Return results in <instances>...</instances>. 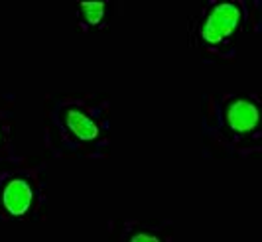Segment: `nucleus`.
I'll return each instance as SVG.
<instances>
[{
	"label": "nucleus",
	"mask_w": 262,
	"mask_h": 242,
	"mask_svg": "<svg viewBox=\"0 0 262 242\" xmlns=\"http://www.w3.org/2000/svg\"><path fill=\"white\" fill-rule=\"evenodd\" d=\"M66 122H67V128L77 136V138H81V140H95L99 136V126L87 114H83L81 110H77V108L67 110Z\"/></svg>",
	"instance_id": "4"
},
{
	"label": "nucleus",
	"mask_w": 262,
	"mask_h": 242,
	"mask_svg": "<svg viewBox=\"0 0 262 242\" xmlns=\"http://www.w3.org/2000/svg\"><path fill=\"white\" fill-rule=\"evenodd\" d=\"M81 10H83V16L89 24H99L105 16V2L103 0H83L81 2Z\"/></svg>",
	"instance_id": "5"
},
{
	"label": "nucleus",
	"mask_w": 262,
	"mask_h": 242,
	"mask_svg": "<svg viewBox=\"0 0 262 242\" xmlns=\"http://www.w3.org/2000/svg\"><path fill=\"white\" fill-rule=\"evenodd\" d=\"M32 197H34V193H32V187L28 185V181H24V179H12L4 187L2 203H4V207H6V211L10 215L20 216L30 209Z\"/></svg>",
	"instance_id": "3"
},
{
	"label": "nucleus",
	"mask_w": 262,
	"mask_h": 242,
	"mask_svg": "<svg viewBox=\"0 0 262 242\" xmlns=\"http://www.w3.org/2000/svg\"><path fill=\"white\" fill-rule=\"evenodd\" d=\"M238 20H241V8L233 2H221L207 16L201 28V38L207 43H219L223 38L235 32Z\"/></svg>",
	"instance_id": "1"
},
{
	"label": "nucleus",
	"mask_w": 262,
	"mask_h": 242,
	"mask_svg": "<svg viewBox=\"0 0 262 242\" xmlns=\"http://www.w3.org/2000/svg\"><path fill=\"white\" fill-rule=\"evenodd\" d=\"M258 120H260V112H258L256 105L250 101L238 99V101H233L227 108V122L236 132L254 130Z\"/></svg>",
	"instance_id": "2"
},
{
	"label": "nucleus",
	"mask_w": 262,
	"mask_h": 242,
	"mask_svg": "<svg viewBox=\"0 0 262 242\" xmlns=\"http://www.w3.org/2000/svg\"><path fill=\"white\" fill-rule=\"evenodd\" d=\"M130 242H160V238L154 234H148V232H138V234L132 236Z\"/></svg>",
	"instance_id": "6"
}]
</instances>
